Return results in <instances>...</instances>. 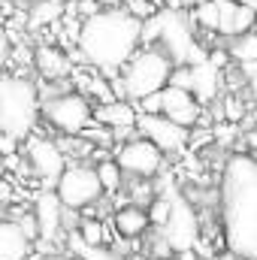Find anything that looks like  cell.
<instances>
[{"label": "cell", "mask_w": 257, "mask_h": 260, "mask_svg": "<svg viewBox=\"0 0 257 260\" xmlns=\"http://www.w3.org/2000/svg\"><path fill=\"white\" fill-rule=\"evenodd\" d=\"M112 221H115L118 236H124V239H136V236L148 233V227H154V224H151L148 209H142V206H136V203L121 206V209L115 212V218H112Z\"/></svg>", "instance_id": "d6986e66"}, {"label": "cell", "mask_w": 257, "mask_h": 260, "mask_svg": "<svg viewBox=\"0 0 257 260\" xmlns=\"http://www.w3.org/2000/svg\"><path fill=\"white\" fill-rule=\"evenodd\" d=\"M173 9H197L200 3H206V0H167Z\"/></svg>", "instance_id": "f1b7e54d"}, {"label": "cell", "mask_w": 257, "mask_h": 260, "mask_svg": "<svg viewBox=\"0 0 257 260\" xmlns=\"http://www.w3.org/2000/svg\"><path fill=\"white\" fill-rule=\"evenodd\" d=\"M142 30H145V21L127 9H118V6L100 9L97 15L85 18V24H82L79 55L94 70L115 76L142 49Z\"/></svg>", "instance_id": "7a4b0ae2"}, {"label": "cell", "mask_w": 257, "mask_h": 260, "mask_svg": "<svg viewBox=\"0 0 257 260\" xmlns=\"http://www.w3.org/2000/svg\"><path fill=\"white\" fill-rule=\"evenodd\" d=\"M236 3H242V6H248V9H254L257 12V0H236Z\"/></svg>", "instance_id": "836d02e7"}, {"label": "cell", "mask_w": 257, "mask_h": 260, "mask_svg": "<svg viewBox=\"0 0 257 260\" xmlns=\"http://www.w3.org/2000/svg\"><path fill=\"white\" fill-rule=\"evenodd\" d=\"M164 194L170 197V218H167V224L160 227L164 239L170 242V248H173L176 254L194 251V248H197V239H200V218H197L194 203L182 194V191H176V188H170V191H164Z\"/></svg>", "instance_id": "ba28073f"}, {"label": "cell", "mask_w": 257, "mask_h": 260, "mask_svg": "<svg viewBox=\"0 0 257 260\" xmlns=\"http://www.w3.org/2000/svg\"><path fill=\"white\" fill-rule=\"evenodd\" d=\"M173 70H176V61H173L160 46H145V49H139V52L127 61V67L121 70L127 100L139 103V100H145L148 94L164 91V88L170 85V79H173Z\"/></svg>", "instance_id": "5b68a950"}, {"label": "cell", "mask_w": 257, "mask_h": 260, "mask_svg": "<svg viewBox=\"0 0 257 260\" xmlns=\"http://www.w3.org/2000/svg\"><path fill=\"white\" fill-rule=\"evenodd\" d=\"M221 88V67L212 61L191 64V91L200 103H212Z\"/></svg>", "instance_id": "ac0fdd59"}, {"label": "cell", "mask_w": 257, "mask_h": 260, "mask_svg": "<svg viewBox=\"0 0 257 260\" xmlns=\"http://www.w3.org/2000/svg\"><path fill=\"white\" fill-rule=\"evenodd\" d=\"M139 112H145V115H160V112H164V94L157 91V94H148L145 100H139Z\"/></svg>", "instance_id": "484cf974"}, {"label": "cell", "mask_w": 257, "mask_h": 260, "mask_svg": "<svg viewBox=\"0 0 257 260\" xmlns=\"http://www.w3.org/2000/svg\"><path fill=\"white\" fill-rule=\"evenodd\" d=\"M121 3H127V0H100L103 9H115V6H121Z\"/></svg>", "instance_id": "1f68e13d"}, {"label": "cell", "mask_w": 257, "mask_h": 260, "mask_svg": "<svg viewBox=\"0 0 257 260\" xmlns=\"http://www.w3.org/2000/svg\"><path fill=\"white\" fill-rule=\"evenodd\" d=\"M194 15H188L185 9H160L157 15H151L145 21V30H142V43L145 46H160L176 67H191V64H203L209 61V52L197 43L194 37Z\"/></svg>", "instance_id": "3957f363"}, {"label": "cell", "mask_w": 257, "mask_h": 260, "mask_svg": "<svg viewBox=\"0 0 257 260\" xmlns=\"http://www.w3.org/2000/svg\"><path fill=\"white\" fill-rule=\"evenodd\" d=\"M94 121L112 127L115 136H121V133H130L139 124V112H136L133 100H112V103H100L94 109Z\"/></svg>", "instance_id": "2e32d148"}, {"label": "cell", "mask_w": 257, "mask_h": 260, "mask_svg": "<svg viewBox=\"0 0 257 260\" xmlns=\"http://www.w3.org/2000/svg\"><path fill=\"white\" fill-rule=\"evenodd\" d=\"M170 85H179V88H188L191 91V67H176Z\"/></svg>", "instance_id": "4316f807"}, {"label": "cell", "mask_w": 257, "mask_h": 260, "mask_svg": "<svg viewBox=\"0 0 257 260\" xmlns=\"http://www.w3.org/2000/svg\"><path fill=\"white\" fill-rule=\"evenodd\" d=\"M242 76L248 79V91H251V97L257 100V64H245L242 67Z\"/></svg>", "instance_id": "83f0119b"}, {"label": "cell", "mask_w": 257, "mask_h": 260, "mask_svg": "<svg viewBox=\"0 0 257 260\" xmlns=\"http://www.w3.org/2000/svg\"><path fill=\"white\" fill-rule=\"evenodd\" d=\"M191 15L197 21V27H203L209 34H218V37H227V40L242 37V34L257 27V12L236 3V0H206Z\"/></svg>", "instance_id": "8992f818"}, {"label": "cell", "mask_w": 257, "mask_h": 260, "mask_svg": "<svg viewBox=\"0 0 257 260\" xmlns=\"http://www.w3.org/2000/svg\"><path fill=\"white\" fill-rule=\"evenodd\" d=\"M160 94H164V112L160 115H167L185 127H194L200 121V100L194 97V91L179 88V85H167Z\"/></svg>", "instance_id": "5bb4252c"}, {"label": "cell", "mask_w": 257, "mask_h": 260, "mask_svg": "<svg viewBox=\"0 0 257 260\" xmlns=\"http://www.w3.org/2000/svg\"><path fill=\"white\" fill-rule=\"evenodd\" d=\"M148 215H151V224H154V227H164L167 218H170V197L167 194L154 197L151 206H148Z\"/></svg>", "instance_id": "cb8c5ba5"}, {"label": "cell", "mask_w": 257, "mask_h": 260, "mask_svg": "<svg viewBox=\"0 0 257 260\" xmlns=\"http://www.w3.org/2000/svg\"><path fill=\"white\" fill-rule=\"evenodd\" d=\"M64 200L58 197V191H40L37 200H34V215H37V224H40V239L43 242H55L61 236L67 224V215H64Z\"/></svg>", "instance_id": "4fadbf2b"}, {"label": "cell", "mask_w": 257, "mask_h": 260, "mask_svg": "<svg viewBox=\"0 0 257 260\" xmlns=\"http://www.w3.org/2000/svg\"><path fill=\"white\" fill-rule=\"evenodd\" d=\"M34 67H37V73L46 82H64L67 76H70V70H73L70 58L58 46H52V43H40L34 49Z\"/></svg>", "instance_id": "e0dca14e"}, {"label": "cell", "mask_w": 257, "mask_h": 260, "mask_svg": "<svg viewBox=\"0 0 257 260\" xmlns=\"http://www.w3.org/2000/svg\"><path fill=\"white\" fill-rule=\"evenodd\" d=\"M221 227L224 245L242 260H257V157L230 154L221 170Z\"/></svg>", "instance_id": "6da1fadb"}, {"label": "cell", "mask_w": 257, "mask_h": 260, "mask_svg": "<svg viewBox=\"0 0 257 260\" xmlns=\"http://www.w3.org/2000/svg\"><path fill=\"white\" fill-rule=\"evenodd\" d=\"M136 130H139V136L151 139L164 154H179V151L191 142V127L176 124V121L167 118V115H145V112H139Z\"/></svg>", "instance_id": "7c38bea8"}, {"label": "cell", "mask_w": 257, "mask_h": 260, "mask_svg": "<svg viewBox=\"0 0 257 260\" xmlns=\"http://www.w3.org/2000/svg\"><path fill=\"white\" fill-rule=\"evenodd\" d=\"M24 160L30 167V173L43 182V185H58L67 170V154L55 139L46 136H30L24 145Z\"/></svg>", "instance_id": "8fae6325"}, {"label": "cell", "mask_w": 257, "mask_h": 260, "mask_svg": "<svg viewBox=\"0 0 257 260\" xmlns=\"http://www.w3.org/2000/svg\"><path fill=\"white\" fill-rule=\"evenodd\" d=\"M67 245H70V251L79 260H124L118 248H106V245H91V242H85V239L79 236V230L67 236Z\"/></svg>", "instance_id": "ffe728a7"}, {"label": "cell", "mask_w": 257, "mask_h": 260, "mask_svg": "<svg viewBox=\"0 0 257 260\" xmlns=\"http://www.w3.org/2000/svg\"><path fill=\"white\" fill-rule=\"evenodd\" d=\"M245 142H248V148H251V151H257V130L245 133Z\"/></svg>", "instance_id": "4dcf8cb0"}, {"label": "cell", "mask_w": 257, "mask_h": 260, "mask_svg": "<svg viewBox=\"0 0 257 260\" xmlns=\"http://www.w3.org/2000/svg\"><path fill=\"white\" fill-rule=\"evenodd\" d=\"M97 173H100V182H103V191H106V194H118V188L124 185V176H127L115 157L100 160V164H97Z\"/></svg>", "instance_id": "7402d4cb"}, {"label": "cell", "mask_w": 257, "mask_h": 260, "mask_svg": "<svg viewBox=\"0 0 257 260\" xmlns=\"http://www.w3.org/2000/svg\"><path fill=\"white\" fill-rule=\"evenodd\" d=\"M112 151L130 179H157L164 173V151L145 136H133L124 145H115Z\"/></svg>", "instance_id": "30bf717a"}, {"label": "cell", "mask_w": 257, "mask_h": 260, "mask_svg": "<svg viewBox=\"0 0 257 260\" xmlns=\"http://www.w3.org/2000/svg\"><path fill=\"white\" fill-rule=\"evenodd\" d=\"M43 115L40 88L27 76L6 73L0 79V130L15 139H30Z\"/></svg>", "instance_id": "277c9868"}, {"label": "cell", "mask_w": 257, "mask_h": 260, "mask_svg": "<svg viewBox=\"0 0 257 260\" xmlns=\"http://www.w3.org/2000/svg\"><path fill=\"white\" fill-rule=\"evenodd\" d=\"M18 3H21V6H24V3H40V0H18Z\"/></svg>", "instance_id": "e575fe53"}, {"label": "cell", "mask_w": 257, "mask_h": 260, "mask_svg": "<svg viewBox=\"0 0 257 260\" xmlns=\"http://www.w3.org/2000/svg\"><path fill=\"white\" fill-rule=\"evenodd\" d=\"M30 254H34V236L15 218H6L0 224V260H27Z\"/></svg>", "instance_id": "9a60e30c"}, {"label": "cell", "mask_w": 257, "mask_h": 260, "mask_svg": "<svg viewBox=\"0 0 257 260\" xmlns=\"http://www.w3.org/2000/svg\"><path fill=\"white\" fill-rule=\"evenodd\" d=\"M227 55H230V61H236L239 67L257 64V30H248L242 37L227 40Z\"/></svg>", "instance_id": "44dd1931"}, {"label": "cell", "mask_w": 257, "mask_h": 260, "mask_svg": "<svg viewBox=\"0 0 257 260\" xmlns=\"http://www.w3.org/2000/svg\"><path fill=\"white\" fill-rule=\"evenodd\" d=\"M127 12H133L136 18H142V21H148L151 15H157L160 9L154 6V0H127V6H124Z\"/></svg>", "instance_id": "d4e9b609"}, {"label": "cell", "mask_w": 257, "mask_h": 260, "mask_svg": "<svg viewBox=\"0 0 257 260\" xmlns=\"http://www.w3.org/2000/svg\"><path fill=\"white\" fill-rule=\"evenodd\" d=\"M15 142H18L15 136H6V133H3V139H0V148H3V154H6V157H9V154H15Z\"/></svg>", "instance_id": "f546056e"}, {"label": "cell", "mask_w": 257, "mask_h": 260, "mask_svg": "<svg viewBox=\"0 0 257 260\" xmlns=\"http://www.w3.org/2000/svg\"><path fill=\"white\" fill-rule=\"evenodd\" d=\"M55 191H58V197L64 200V206L70 212L88 209V206H94L100 197L106 194L97 167H88V164H79V160L70 164L64 170V176H61V182L55 185Z\"/></svg>", "instance_id": "9c48e42d"}, {"label": "cell", "mask_w": 257, "mask_h": 260, "mask_svg": "<svg viewBox=\"0 0 257 260\" xmlns=\"http://www.w3.org/2000/svg\"><path fill=\"white\" fill-rule=\"evenodd\" d=\"M79 236L91 245H106V227L100 218H85L79 221Z\"/></svg>", "instance_id": "603a6c76"}, {"label": "cell", "mask_w": 257, "mask_h": 260, "mask_svg": "<svg viewBox=\"0 0 257 260\" xmlns=\"http://www.w3.org/2000/svg\"><path fill=\"white\" fill-rule=\"evenodd\" d=\"M46 260H79L76 254H49Z\"/></svg>", "instance_id": "d6a6232c"}, {"label": "cell", "mask_w": 257, "mask_h": 260, "mask_svg": "<svg viewBox=\"0 0 257 260\" xmlns=\"http://www.w3.org/2000/svg\"><path fill=\"white\" fill-rule=\"evenodd\" d=\"M43 118L64 136H79L94 124V109L82 91H61L43 100Z\"/></svg>", "instance_id": "52a82bcc"}]
</instances>
